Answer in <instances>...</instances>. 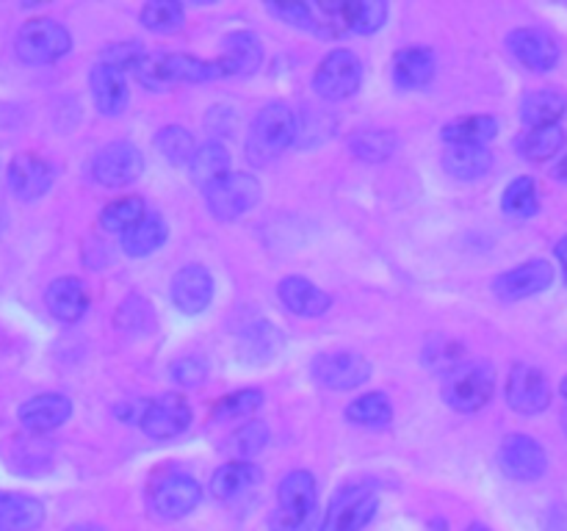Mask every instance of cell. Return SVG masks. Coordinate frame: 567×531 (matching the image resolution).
<instances>
[{"mask_svg":"<svg viewBox=\"0 0 567 531\" xmlns=\"http://www.w3.org/2000/svg\"><path fill=\"white\" fill-rule=\"evenodd\" d=\"M380 509V496L371 485H349L332 496L319 531H363Z\"/></svg>","mask_w":567,"mask_h":531,"instance_id":"obj_7","label":"cell"},{"mask_svg":"<svg viewBox=\"0 0 567 531\" xmlns=\"http://www.w3.org/2000/svg\"><path fill=\"white\" fill-rule=\"evenodd\" d=\"M388 20V3L382 0H349V33H369L380 31Z\"/></svg>","mask_w":567,"mask_h":531,"instance_id":"obj_41","label":"cell"},{"mask_svg":"<svg viewBox=\"0 0 567 531\" xmlns=\"http://www.w3.org/2000/svg\"><path fill=\"white\" fill-rule=\"evenodd\" d=\"M188 171H192V180L197 183V186H214L216 180L230 175V153H227L219 142L203 144V147H197V153H194Z\"/></svg>","mask_w":567,"mask_h":531,"instance_id":"obj_32","label":"cell"},{"mask_svg":"<svg viewBox=\"0 0 567 531\" xmlns=\"http://www.w3.org/2000/svg\"><path fill=\"white\" fill-rule=\"evenodd\" d=\"M563 147H565V131L559 125L537 127V131L524 133V136L518 138V153L524 155L526 160H535V164L554 158Z\"/></svg>","mask_w":567,"mask_h":531,"instance_id":"obj_35","label":"cell"},{"mask_svg":"<svg viewBox=\"0 0 567 531\" xmlns=\"http://www.w3.org/2000/svg\"><path fill=\"white\" fill-rule=\"evenodd\" d=\"M166 236H169V227H166L164 216L147 210V216L122 236V252L131 254V258H147L155 249L164 247Z\"/></svg>","mask_w":567,"mask_h":531,"instance_id":"obj_29","label":"cell"},{"mask_svg":"<svg viewBox=\"0 0 567 531\" xmlns=\"http://www.w3.org/2000/svg\"><path fill=\"white\" fill-rule=\"evenodd\" d=\"M264 481V470L258 465L247 462V459H233V462L221 465L214 476H210V490L221 501H233V498L244 496L252 487Z\"/></svg>","mask_w":567,"mask_h":531,"instance_id":"obj_25","label":"cell"},{"mask_svg":"<svg viewBox=\"0 0 567 531\" xmlns=\"http://www.w3.org/2000/svg\"><path fill=\"white\" fill-rule=\"evenodd\" d=\"M269 11L277 20L288 22V25L313 31V11H310V3H269Z\"/></svg>","mask_w":567,"mask_h":531,"instance_id":"obj_47","label":"cell"},{"mask_svg":"<svg viewBox=\"0 0 567 531\" xmlns=\"http://www.w3.org/2000/svg\"><path fill=\"white\" fill-rule=\"evenodd\" d=\"M504 214L515 216V219H529L540 208V194H537V183L532 177H515L502 197Z\"/></svg>","mask_w":567,"mask_h":531,"instance_id":"obj_38","label":"cell"},{"mask_svg":"<svg viewBox=\"0 0 567 531\" xmlns=\"http://www.w3.org/2000/svg\"><path fill=\"white\" fill-rule=\"evenodd\" d=\"M144 171V158L136 144L111 142L92 158V177L105 188H122L138 180Z\"/></svg>","mask_w":567,"mask_h":531,"instance_id":"obj_10","label":"cell"},{"mask_svg":"<svg viewBox=\"0 0 567 531\" xmlns=\"http://www.w3.org/2000/svg\"><path fill=\"white\" fill-rule=\"evenodd\" d=\"M277 293H280V302L286 304V310H291L299 319H319L332 304L330 293H324L305 277H286Z\"/></svg>","mask_w":567,"mask_h":531,"instance_id":"obj_22","label":"cell"},{"mask_svg":"<svg viewBox=\"0 0 567 531\" xmlns=\"http://www.w3.org/2000/svg\"><path fill=\"white\" fill-rule=\"evenodd\" d=\"M136 77L150 92H164L175 83H205L221 77L219 64L197 59L188 53H153L144 55L142 64L136 66Z\"/></svg>","mask_w":567,"mask_h":531,"instance_id":"obj_2","label":"cell"},{"mask_svg":"<svg viewBox=\"0 0 567 531\" xmlns=\"http://www.w3.org/2000/svg\"><path fill=\"white\" fill-rule=\"evenodd\" d=\"M155 149L161 153V158L172 166H186L192 164L194 153H197V144L194 136L181 125L161 127L158 136H155Z\"/></svg>","mask_w":567,"mask_h":531,"instance_id":"obj_34","label":"cell"},{"mask_svg":"<svg viewBox=\"0 0 567 531\" xmlns=\"http://www.w3.org/2000/svg\"><path fill=\"white\" fill-rule=\"evenodd\" d=\"M498 465L515 481H537L548 470L546 448L529 435H509L498 448Z\"/></svg>","mask_w":567,"mask_h":531,"instance_id":"obj_13","label":"cell"},{"mask_svg":"<svg viewBox=\"0 0 567 531\" xmlns=\"http://www.w3.org/2000/svg\"><path fill=\"white\" fill-rule=\"evenodd\" d=\"M116 418L122 420V424H138L142 426V418L144 413H147V402H125V404H116Z\"/></svg>","mask_w":567,"mask_h":531,"instance_id":"obj_48","label":"cell"},{"mask_svg":"<svg viewBox=\"0 0 567 531\" xmlns=\"http://www.w3.org/2000/svg\"><path fill=\"white\" fill-rule=\"evenodd\" d=\"M563 396H565V402H567V376L563 379Z\"/></svg>","mask_w":567,"mask_h":531,"instance_id":"obj_54","label":"cell"},{"mask_svg":"<svg viewBox=\"0 0 567 531\" xmlns=\"http://www.w3.org/2000/svg\"><path fill=\"white\" fill-rule=\"evenodd\" d=\"M70 48H72L70 31H66L61 22L48 20V17L25 22V25L20 28V33H17V42H14V50L17 55H20L22 64H31V66L53 64V61L64 59V55L70 53Z\"/></svg>","mask_w":567,"mask_h":531,"instance_id":"obj_5","label":"cell"},{"mask_svg":"<svg viewBox=\"0 0 567 531\" xmlns=\"http://www.w3.org/2000/svg\"><path fill=\"white\" fill-rule=\"evenodd\" d=\"M144 55L147 53H144L142 44L138 42H116V44H109V48L103 50V64L114 66V70H120V72H127V70L136 72V66L142 64Z\"/></svg>","mask_w":567,"mask_h":531,"instance_id":"obj_44","label":"cell"},{"mask_svg":"<svg viewBox=\"0 0 567 531\" xmlns=\"http://www.w3.org/2000/svg\"><path fill=\"white\" fill-rule=\"evenodd\" d=\"M138 20L153 33H175L186 22V9L175 0H150V3L142 6Z\"/></svg>","mask_w":567,"mask_h":531,"instance_id":"obj_37","label":"cell"},{"mask_svg":"<svg viewBox=\"0 0 567 531\" xmlns=\"http://www.w3.org/2000/svg\"><path fill=\"white\" fill-rule=\"evenodd\" d=\"M424 363H426V368L437 371L441 376L452 374L454 368H460V365L465 363L463 343L452 341V337H446V335L432 337L424 348Z\"/></svg>","mask_w":567,"mask_h":531,"instance_id":"obj_40","label":"cell"},{"mask_svg":"<svg viewBox=\"0 0 567 531\" xmlns=\"http://www.w3.org/2000/svg\"><path fill=\"white\" fill-rule=\"evenodd\" d=\"M557 260H559V266H563L565 282H567V236L563 238V241L557 243Z\"/></svg>","mask_w":567,"mask_h":531,"instance_id":"obj_49","label":"cell"},{"mask_svg":"<svg viewBox=\"0 0 567 531\" xmlns=\"http://www.w3.org/2000/svg\"><path fill=\"white\" fill-rule=\"evenodd\" d=\"M199 498H203V490H199L197 479H192L188 473L164 476L150 492V512L161 520L186 518L192 509H197Z\"/></svg>","mask_w":567,"mask_h":531,"instance_id":"obj_11","label":"cell"},{"mask_svg":"<svg viewBox=\"0 0 567 531\" xmlns=\"http://www.w3.org/2000/svg\"><path fill=\"white\" fill-rule=\"evenodd\" d=\"M493 166V153L482 144H452L443 153V169L457 180H476Z\"/></svg>","mask_w":567,"mask_h":531,"instance_id":"obj_28","label":"cell"},{"mask_svg":"<svg viewBox=\"0 0 567 531\" xmlns=\"http://www.w3.org/2000/svg\"><path fill=\"white\" fill-rule=\"evenodd\" d=\"M266 442H269V429H266V424H260V420H247V424L230 437V446L227 448H230L233 454H238V457H255V454L264 451Z\"/></svg>","mask_w":567,"mask_h":531,"instance_id":"obj_43","label":"cell"},{"mask_svg":"<svg viewBox=\"0 0 567 531\" xmlns=\"http://www.w3.org/2000/svg\"><path fill=\"white\" fill-rule=\"evenodd\" d=\"M147 216L142 197H122L116 202L105 205L103 214H100V227L105 232H122L125 236L136 221H142Z\"/></svg>","mask_w":567,"mask_h":531,"instance_id":"obj_39","label":"cell"},{"mask_svg":"<svg viewBox=\"0 0 567 531\" xmlns=\"http://www.w3.org/2000/svg\"><path fill=\"white\" fill-rule=\"evenodd\" d=\"M6 227H9V216H6V210L0 208V236H3Z\"/></svg>","mask_w":567,"mask_h":531,"instance_id":"obj_52","label":"cell"},{"mask_svg":"<svg viewBox=\"0 0 567 531\" xmlns=\"http://www.w3.org/2000/svg\"><path fill=\"white\" fill-rule=\"evenodd\" d=\"M493 393H496V371L485 360L463 363L441 382L443 402L457 413H480L491 404Z\"/></svg>","mask_w":567,"mask_h":531,"instance_id":"obj_4","label":"cell"},{"mask_svg":"<svg viewBox=\"0 0 567 531\" xmlns=\"http://www.w3.org/2000/svg\"><path fill=\"white\" fill-rule=\"evenodd\" d=\"M565 108V94L554 92V88H543V92L526 94L524 103H520V122H524L529 131H537V127H554L563 119Z\"/></svg>","mask_w":567,"mask_h":531,"instance_id":"obj_30","label":"cell"},{"mask_svg":"<svg viewBox=\"0 0 567 531\" xmlns=\"http://www.w3.org/2000/svg\"><path fill=\"white\" fill-rule=\"evenodd\" d=\"M399 147L396 133L391 131H360L354 133L349 149L358 155L360 160H369V164H382V160L391 158Z\"/></svg>","mask_w":567,"mask_h":531,"instance_id":"obj_36","label":"cell"},{"mask_svg":"<svg viewBox=\"0 0 567 531\" xmlns=\"http://www.w3.org/2000/svg\"><path fill=\"white\" fill-rule=\"evenodd\" d=\"M468 531H493V529H487V525H482V523H471Z\"/></svg>","mask_w":567,"mask_h":531,"instance_id":"obj_53","label":"cell"},{"mask_svg":"<svg viewBox=\"0 0 567 531\" xmlns=\"http://www.w3.org/2000/svg\"><path fill=\"white\" fill-rule=\"evenodd\" d=\"M319 512V490L308 470H291L277 487V509L271 512V531H310Z\"/></svg>","mask_w":567,"mask_h":531,"instance_id":"obj_3","label":"cell"},{"mask_svg":"<svg viewBox=\"0 0 567 531\" xmlns=\"http://www.w3.org/2000/svg\"><path fill=\"white\" fill-rule=\"evenodd\" d=\"M172 379L183 387H199L208 379V363L203 357H181L169 368Z\"/></svg>","mask_w":567,"mask_h":531,"instance_id":"obj_46","label":"cell"},{"mask_svg":"<svg viewBox=\"0 0 567 531\" xmlns=\"http://www.w3.org/2000/svg\"><path fill=\"white\" fill-rule=\"evenodd\" d=\"M260 197H264V188H260L258 177L244 175V171H230L214 186L205 188V202H208L210 216H216L219 221L241 219L260 202Z\"/></svg>","mask_w":567,"mask_h":531,"instance_id":"obj_6","label":"cell"},{"mask_svg":"<svg viewBox=\"0 0 567 531\" xmlns=\"http://www.w3.org/2000/svg\"><path fill=\"white\" fill-rule=\"evenodd\" d=\"M72 415V402L64 396V393H42V396L28 398L25 404H20L17 409V418L25 426L28 431H37V435H44V431H53L59 426H64Z\"/></svg>","mask_w":567,"mask_h":531,"instance_id":"obj_20","label":"cell"},{"mask_svg":"<svg viewBox=\"0 0 567 531\" xmlns=\"http://www.w3.org/2000/svg\"><path fill=\"white\" fill-rule=\"evenodd\" d=\"M310 374L330 391H354L371 379V363L358 352H324L310 363Z\"/></svg>","mask_w":567,"mask_h":531,"instance_id":"obj_9","label":"cell"},{"mask_svg":"<svg viewBox=\"0 0 567 531\" xmlns=\"http://www.w3.org/2000/svg\"><path fill=\"white\" fill-rule=\"evenodd\" d=\"M297 138V116L286 103H269L255 114L247 133V158L249 164L264 166L280 158Z\"/></svg>","mask_w":567,"mask_h":531,"instance_id":"obj_1","label":"cell"},{"mask_svg":"<svg viewBox=\"0 0 567 531\" xmlns=\"http://www.w3.org/2000/svg\"><path fill=\"white\" fill-rule=\"evenodd\" d=\"M221 77L252 75L264 64V44L252 31H233L221 42V55L216 59Z\"/></svg>","mask_w":567,"mask_h":531,"instance_id":"obj_19","label":"cell"},{"mask_svg":"<svg viewBox=\"0 0 567 531\" xmlns=\"http://www.w3.org/2000/svg\"><path fill=\"white\" fill-rule=\"evenodd\" d=\"M554 282V266L548 260H529V263H520L515 269L504 271L493 282V291L504 302H518V299H529L535 293H543L546 288H551Z\"/></svg>","mask_w":567,"mask_h":531,"instance_id":"obj_15","label":"cell"},{"mask_svg":"<svg viewBox=\"0 0 567 531\" xmlns=\"http://www.w3.org/2000/svg\"><path fill=\"white\" fill-rule=\"evenodd\" d=\"M44 304H48L50 315L64 324H75L86 315L89 310V293L78 277H59L50 282L48 293H44Z\"/></svg>","mask_w":567,"mask_h":531,"instance_id":"obj_21","label":"cell"},{"mask_svg":"<svg viewBox=\"0 0 567 531\" xmlns=\"http://www.w3.org/2000/svg\"><path fill=\"white\" fill-rule=\"evenodd\" d=\"M150 324V304L144 302L142 296H131L122 302L120 313H116V326H120L122 332H144Z\"/></svg>","mask_w":567,"mask_h":531,"instance_id":"obj_45","label":"cell"},{"mask_svg":"<svg viewBox=\"0 0 567 531\" xmlns=\"http://www.w3.org/2000/svg\"><path fill=\"white\" fill-rule=\"evenodd\" d=\"M360 83H363V64L352 50L343 48L330 50L313 75L316 94L321 100H330V103H341V100L358 94Z\"/></svg>","mask_w":567,"mask_h":531,"instance_id":"obj_8","label":"cell"},{"mask_svg":"<svg viewBox=\"0 0 567 531\" xmlns=\"http://www.w3.org/2000/svg\"><path fill=\"white\" fill-rule=\"evenodd\" d=\"M55 180V169L50 160L39 158L33 153L17 155L9 164V188L17 199L22 202H33V199L44 197Z\"/></svg>","mask_w":567,"mask_h":531,"instance_id":"obj_17","label":"cell"},{"mask_svg":"<svg viewBox=\"0 0 567 531\" xmlns=\"http://www.w3.org/2000/svg\"><path fill=\"white\" fill-rule=\"evenodd\" d=\"M498 133V122L496 116H460V119L449 122L446 127L441 131L443 142L452 147V144H482L487 147V142H493Z\"/></svg>","mask_w":567,"mask_h":531,"instance_id":"obj_31","label":"cell"},{"mask_svg":"<svg viewBox=\"0 0 567 531\" xmlns=\"http://www.w3.org/2000/svg\"><path fill=\"white\" fill-rule=\"evenodd\" d=\"M507 404L520 415H537L551 404V385H548L546 374L535 365L518 363L513 365L507 376Z\"/></svg>","mask_w":567,"mask_h":531,"instance_id":"obj_12","label":"cell"},{"mask_svg":"<svg viewBox=\"0 0 567 531\" xmlns=\"http://www.w3.org/2000/svg\"><path fill=\"white\" fill-rule=\"evenodd\" d=\"M507 50L532 72H548L559 64V44L540 28H515L507 37Z\"/></svg>","mask_w":567,"mask_h":531,"instance_id":"obj_16","label":"cell"},{"mask_svg":"<svg viewBox=\"0 0 567 531\" xmlns=\"http://www.w3.org/2000/svg\"><path fill=\"white\" fill-rule=\"evenodd\" d=\"M554 175H557L559 183H567V155L563 160L557 164V169H554Z\"/></svg>","mask_w":567,"mask_h":531,"instance_id":"obj_50","label":"cell"},{"mask_svg":"<svg viewBox=\"0 0 567 531\" xmlns=\"http://www.w3.org/2000/svg\"><path fill=\"white\" fill-rule=\"evenodd\" d=\"M347 418L354 426H365V429H385L393 420L391 398L385 393H365V396L354 398L347 407Z\"/></svg>","mask_w":567,"mask_h":531,"instance_id":"obj_33","label":"cell"},{"mask_svg":"<svg viewBox=\"0 0 567 531\" xmlns=\"http://www.w3.org/2000/svg\"><path fill=\"white\" fill-rule=\"evenodd\" d=\"M172 304L181 313L197 315L214 302V277L205 266H183L175 277H172Z\"/></svg>","mask_w":567,"mask_h":531,"instance_id":"obj_18","label":"cell"},{"mask_svg":"<svg viewBox=\"0 0 567 531\" xmlns=\"http://www.w3.org/2000/svg\"><path fill=\"white\" fill-rule=\"evenodd\" d=\"M66 531H103V529H100V525H94V523H78V525H70Z\"/></svg>","mask_w":567,"mask_h":531,"instance_id":"obj_51","label":"cell"},{"mask_svg":"<svg viewBox=\"0 0 567 531\" xmlns=\"http://www.w3.org/2000/svg\"><path fill=\"white\" fill-rule=\"evenodd\" d=\"M264 391L258 387H244V391L227 393L214 409V418H241V415H252L255 409L264 407Z\"/></svg>","mask_w":567,"mask_h":531,"instance_id":"obj_42","label":"cell"},{"mask_svg":"<svg viewBox=\"0 0 567 531\" xmlns=\"http://www.w3.org/2000/svg\"><path fill=\"white\" fill-rule=\"evenodd\" d=\"M89 86H92V97L100 114L116 116L125 111L127 105L125 72L114 70V66L100 61V64H94L92 75H89Z\"/></svg>","mask_w":567,"mask_h":531,"instance_id":"obj_23","label":"cell"},{"mask_svg":"<svg viewBox=\"0 0 567 531\" xmlns=\"http://www.w3.org/2000/svg\"><path fill=\"white\" fill-rule=\"evenodd\" d=\"M286 346V337L269 321H258V324L241 330L238 337V357L249 365H264L269 360H275L277 354Z\"/></svg>","mask_w":567,"mask_h":531,"instance_id":"obj_24","label":"cell"},{"mask_svg":"<svg viewBox=\"0 0 567 531\" xmlns=\"http://www.w3.org/2000/svg\"><path fill=\"white\" fill-rule=\"evenodd\" d=\"M44 520V503L22 492H0V531H33Z\"/></svg>","mask_w":567,"mask_h":531,"instance_id":"obj_27","label":"cell"},{"mask_svg":"<svg viewBox=\"0 0 567 531\" xmlns=\"http://www.w3.org/2000/svg\"><path fill=\"white\" fill-rule=\"evenodd\" d=\"M435 77V55L426 48H404L393 55V83L399 88H424Z\"/></svg>","mask_w":567,"mask_h":531,"instance_id":"obj_26","label":"cell"},{"mask_svg":"<svg viewBox=\"0 0 567 531\" xmlns=\"http://www.w3.org/2000/svg\"><path fill=\"white\" fill-rule=\"evenodd\" d=\"M192 426V407L183 396L166 393V396L147 402V413L142 418L144 435L153 440H172Z\"/></svg>","mask_w":567,"mask_h":531,"instance_id":"obj_14","label":"cell"}]
</instances>
